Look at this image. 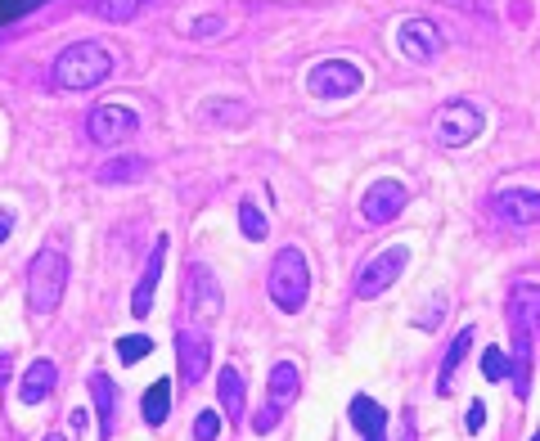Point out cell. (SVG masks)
Masks as SVG:
<instances>
[{
  "instance_id": "18",
  "label": "cell",
  "mask_w": 540,
  "mask_h": 441,
  "mask_svg": "<svg viewBox=\"0 0 540 441\" xmlns=\"http://www.w3.org/2000/svg\"><path fill=\"white\" fill-rule=\"evenodd\" d=\"M90 405H95V414H99V437H113V419H117V383L104 374V369H95V374H90Z\"/></svg>"
},
{
  "instance_id": "30",
  "label": "cell",
  "mask_w": 540,
  "mask_h": 441,
  "mask_svg": "<svg viewBox=\"0 0 540 441\" xmlns=\"http://www.w3.org/2000/svg\"><path fill=\"white\" fill-rule=\"evenodd\" d=\"M482 423H486V401H468L464 428H468V432H482Z\"/></svg>"
},
{
  "instance_id": "25",
  "label": "cell",
  "mask_w": 540,
  "mask_h": 441,
  "mask_svg": "<svg viewBox=\"0 0 540 441\" xmlns=\"http://www.w3.org/2000/svg\"><path fill=\"white\" fill-rule=\"evenodd\" d=\"M482 378L486 383H504V378H509V356H504V347L482 351Z\"/></svg>"
},
{
  "instance_id": "2",
  "label": "cell",
  "mask_w": 540,
  "mask_h": 441,
  "mask_svg": "<svg viewBox=\"0 0 540 441\" xmlns=\"http://www.w3.org/2000/svg\"><path fill=\"white\" fill-rule=\"evenodd\" d=\"M266 293L270 302L279 306L284 315H297L311 297V266H306V252L302 248H279L275 261H270V275H266Z\"/></svg>"
},
{
  "instance_id": "14",
  "label": "cell",
  "mask_w": 540,
  "mask_h": 441,
  "mask_svg": "<svg viewBox=\"0 0 540 441\" xmlns=\"http://www.w3.org/2000/svg\"><path fill=\"white\" fill-rule=\"evenodd\" d=\"M347 419H351V428H356L365 441H387V410L374 401V396H365V392L351 396Z\"/></svg>"
},
{
  "instance_id": "12",
  "label": "cell",
  "mask_w": 540,
  "mask_h": 441,
  "mask_svg": "<svg viewBox=\"0 0 540 441\" xmlns=\"http://www.w3.org/2000/svg\"><path fill=\"white\" fill-rule=\"evenodd\" d=\"M495 216L504 225H536L540 221V189H522V185H504L491 198Z\"/></svg>"
},
{
  "instance_id": "19",
  "label": "cell",
  "mask_w": 540,
  "mask_h": 441,
  "mask_svg": "<svg viewBox=\"0 0 540 441\" xmlns=\"http://www.w3.org/2000/svg\"><path fill=\"white\" fill-rule=\"evenodd\" d=\"M513 320L531 342H540V284H518L513 288Z\"/></svg>"
},
{
  "instance_id": "16",
  "label": "cell",
  "mask_w": 540,
  "mask_h": 441,
  "mask_svg": "<svg viewBox=\"0 0 540 441\" xmlns=\"http://www.w3.org/2000/svg\"><path fill=\"white\" fill-rule=\"evenodd\" d=\"M302 396V369L293 365V360H279V365H270V378H266V405H275L279 414L288 410V405Z\"/></svg>"
},
{
  "instance_id": "4",
  "label": "cell",
  "mask_w": 540,
  "mask_h": 441,
  "mask_svg": "<svg viewBox=\"0 0 540 441\" xmlns=\"http://www.w3.org/2000/svg\"><path fill=\"white\" fill-rule=\"evenodd\" d=\"M482 126H486V113L473 99H450L437 113V140L446 144V149H464V144H473L477 135H482Z\"/></svg>"
},
{
  "instance_id": "36",
  "label": "cell",
  "mask_w": 540,
  "mask_h": 441,
  "mask_svg": "<svg viewBox=\"0 0 540 441\" xmlns=\"http://www.w3.org/2000/svg\"><path fill=\"white\" fill-rule=\"evenodd\" d=\"M45 441H68V437H59V432H50V437H45Z\"/></svg>"
},
{
  "instance_id": "28",
  "label": "cell",
  "mask_w": 540,
  "mask_h": 441,
  "mask_svg": "<svg viewBox=\"0 0 540 441\" xmlns=\"http://www.w3.org/2000/svg\"><path fill=\"white\" fill-rule=\"evenodd\" d=\"M216 432H221V414H216V410H198L194 441H216Z\"/></svg>"
},
{
  "instance_id": "33",
  "label": "cell",
  "mask_w": 540,
  "mask_h": 441,
  "mask_svg": "<svg viewBox=\"0 0 540 441\" xmlns=\"http://www.w3.org/2000/svg\"><path fill=\"white\" fill-rule=\"evenodd\" d=\"M9 234H14V212H9V207H0V243H5Z\"/></svg>"
},
{
  "instance_id": "27",
  "label": "cell",
  "mask_w": 540,
  "mask_h": 441,
  "mask_svg": "<svg viewBox=\"0 0 540 441\" xmlns=\"http://www.w3.org/2000/svg\"><path fill=\"white\" fill-rule=\"evenodd\" d=\"M45 0H0V27L5 23H18V18H27L32 9H41Z\"/></svg>"
},
{
  "instance_id": "22",
  "label": "cell",
  "mask_w": 540,
  "mask_h": 441,
  "mask_svg": "<svg viewBox=\"0 0 540 441\" xmlns=\"http://www.w3.org/2000/svg\"><path fill=\"white\" fill-rule=\"evenodd\" d=\"M144 176V158H108L95 171L99 185H122V180H140Z\"/></svg>"
},
{
  "instance_id": "37",
  "label": "cell",
  "mask_w": 540,
  "mask_h": 441,
  "mask_svg": "<svg viewBox=\"0 0 540 441\" xmlns=\"http://www.w3.org/2000/svg\"><path fill=\"white\" fill-rule=\"evenodd\" d=\"M531 441H540V432H531Z\"/></svg>"
},
{
  "instance_id": "13",
  "label": "cell",
  "mask_w": 540,
  "mask_h": 441,
  "mask_svg": "<svg viewBox=\"0 0 540 441\" xmlns=\"http://www.w3.org/2000/svg\"><path fill=\"white\" fill-rule=\"evenodd\" d=\"M162 261H167V234L153 239V252H149V261H144V275H140V284H135V293H131V315H140V320L153 311V293H158V279H162Z\"/></svg>"
},
{
  "instance_id": "6",
  "label": "cell",
  "mask_w": 540,
  "mask_h": 441,
  "mask_svg": "<svg viewBox=\"0 0 540 441\" xmlns=\"http://www.w3.org/2000/svg\"><path fill=\"white\" fill-rule=\"evenodd\" d=\"M405 261H410V248H401V243H396V248L374 252V257L360 266V275H356V297H360V302H374L378 293H387V288L405 275Z\"/></svg>"
},
{
  "instance_id": "31",
  "label": "cell",
  "mask_w": 540,
  "mask_h": 441,
  "mask_svg": "<svg viewBox=\"0 0 540 441\" xmlns=\"http://www.w3.org/2000/svg\"><path fill=\"white\" fill-rule=\"evenodd\" d=\"M396 441H419V437H414V410H405V414H401V428H396Z\"/></svg>"
},
{
  "instance_id": "5",
  "label": "cell",
  "mask_w": 540,
  "mask_h": 441,
  "mask_svg": "<svg viewBox=\"0 0 540 441\" xmlns=\"http://www.w3.org/2000/svg\"><path fill=\"white\" fill-rule=\"evenodd\" d=\"M365 86V72L351 59H320L311 72H306V90L315 99H347Z\"/></svg>"
},
{
  "instance_id": "10",
  "label": "cell",
  "mask_w": 540,
  "mask_h": 441,
  "mask_svg": "<svg viewBox=\"0 0 540 441\" xmlns=\"http://www.w3.org/2000/svg\"><path fill=\"white\" fill-rule=\"evenodd\" d=\"M405 203H410V189H405L401 180H374V185L365 189V198H360V216H365L369 225H387L405 212Z\"/></svg>"
},
{
  "instance_id": "35",
  "label": "cell",
  "mask_w": 540,
  "mask_h": 441,
  "mask_svg": "<svg viewBox=\"0 0 540 441\" xmlns=\"http://www.w3.org/2000/svg\"><path fill=\"white\" fill-rule=\"evenodd\" d=\"M9 383V351H0V387Z\"/></svg>"
},
{
  "instance_id": "9",
  "label": "cell",
  "mask_w": 540,
  "mask_h": 441,
  "mask_svg": "<svg viewBox=\"0 0 540 441\" xmlns=\"http://www.w3.org/2000/svg\"><path fill=\"white\" fill-rule=\"evenodd\" d=\"M185 306H189V315H198V329L212 324L216 315L225 311V293H221V284H216L212 266H203V261L189 266V302Z\"/></svg>"
},
{
  "instance_id": "7",
  "label": "cell",
  "mask_w": 540,
  "mask_h": 441,
  "mask_svg": "<svg viewBox=\"0 0 540 441\" xmlns=\"http://www.w3.org/2000/svg\"><path fill=\"white\" fill-rule=\"evenodd\" d=\"M86 131L99 149H122V144L140 131V117H135V108H126V104H99V108H90Z\"/></svg>"
},
{
  "instance_id": "15",
  "label": "cell",
  "mask_w": 540,
  "mask_h": 441,
  "mask_svg": "<svg viewBox=\"0 0 540 441\" xmlns=\"http://www.w3.org/2000/svg\"><path fill=\"white\" fill-rule=\"evenodd\" d=\"M54 383H59V365H54L50 356L32 360V365L23 369V378H18V401H23V405H41L45 396L54 392Z\"/></svg>"
},
{
  "instance_id": "23",
  "label": "cell",
  "mask_w": 540,
  "mask_h": 441,
  "mask_svg": "<svg viewBox=\"0 0 540 441\" xmlns=\"http://www.w3.org/2000/svg\"><path fill=\"white\" fill-rule=\"evenodd\" d=\"M144 9V0H95V14L104 18V23H126V18H135Z\"/></svg>"
},
{
  "instance_id": "29",
  "label": "cell",
  "mask_w": 540,
  "mask_h": 441,
  "mask_svg": "<svg viewBox=\"0 0 540 441\" xmlns=\"http://www.w3.org/2000/svg\"><path fill=\"white\" fill-rule=\"evenodd\" d=\"M279 419H284V414H279L275 405H266V410H261L257 419H252V432H261V437H266L270 428H279Z\"/></svg>"
},
{
  "instance_id": "24",
  "label": "cell",
  "mask_w": 540,
  "mask_h": 441,
  "mask_svg": "<svg viewBox=\"0 0 540 441\" xmlns=\"http://www.w3.org/2000/svg\"><path fill=\"white\" fill-rule=\"evenodd\" d=\"M153 351V338H144V333H126V338H117V360L122 365H135V360H144Z\"/></svg>"
},
{
  "instance_id": "21",
  "label": "cell",
  "mask_w": 540,
  "mask_h": 441,
  "mask_svg": "<svg viewBox=\"0 0 540 441\" xmlns=\"http://www.w3.org/2000/svg\"><path fill=\"white\" fill-rule=\"evenodd\" d=\"M140 414L149 428H162L171 414V378H158V383L144 387V401H140Z\"/></svg>"
},
{
  "instance_id": "3",
  "label": "cell",
  "mask_w": 540,
  "mask_h": 441,
  "mask_svg": "<svg viewBox=\"0 0 540 441\" xmlns=\"http://www.w3.org/2000/svg\"><path fill=\"white\" fill-rule=\"evenodd\" d=\"M63 288H68V257H63V248L45 243V248L27 261V311L32 315L59 311Z\"/></svg>"
},
{
  "instance_id": "17",
  "label": "cell",
  "mask_w": 540,
  "mask_h": 441,
  "mask_svg": "<svg viewBox=\"0 0 540 441\" xmlns=\"http://www.w3.org/2000/svg\"><path fill=\"white\" fill-rule=\"evenodd\" d=\"M216 396H221V419L243 423V401H248V383H243L239 365H225L216 374Z\"/></svg>"
},
{
  "instance_id": "11",
  "label": "cell",
  "mask_w": 540,
  "mask_h": 441,
  "mask_svg": "<svg viewBox=\"0 0 540 441\" xmlns=\"http://www.w3.org/2000/svg\"><path fill=\"white\" fill-rule=\"evenodd\" d=\"M396 45H401V54L410 63H432L446 41H441L437 23H428V18H405V23L396 27Z\"/></svg>"
},
{
  "instance_id": "26",
  "label": "cell",
  "mask_w": 540,
  "mask_h": 441,
  "mask_svg": "<svg viewBox=\"0 0 540 441\" xmlns=\"http://www.w3.org/2000/svg\"><path fill=\"white\" fill-rule=\"evenodd\" d=\"M239 221H243V234H248L252 243L266 239V216L257 212V203H252V198H243V203H239Z\"/></svg>"
},
{
  "instance_id": "34",
  "label": "cell",
  "mask_w": 540,
  "mask_h": 441,
  "mask_svg": "<svg viewBox=\"0 0 540 441\" xmlns=\"http://www.w3.org/2000/svg\"><path fill=\"white\" fill-rule=\"evenodd\" d=\"M437 315H441V302H432V306H428V311H423V315H419V324H423V329H432V324H437Z\"/></svg>"
},
{
  "instance_id": "20",
  "label": "cell",
  "mask_w": 540,
  "mask_h": 441,
  "mask_svg": "<svg viewBox=\"0 0 540 441\" xmlns=\"http://www.w3.org/2000/svg\"><path fill=\"white\" fill-rule=\"evenodd\" d=\"M473 333H477V329H459V333H455V342L446 347V356H441V374H437V396H450L459 365H464L468 347H473Z\"/></svg>"
},
{
  "instance_id": "32",
  "label": "cell",
  "mask_w": 540,
  "mask_h": 441,
  "mask_svg": "<svg viewBox=\"0 0 540 441\" xmlns=\"http://www.w3.org/2000/svg\"><path fill=\"white\" fill-rule=\"evenodd\" d=\"M212 32H221V18H198V23H194V36H212Z\"/></svg>"
},
{
  "instance_id": "1",
  "label": "cell",
  "mask_w": 540,
  "mask_h": 441,
  "mask_svg": "<svg viewBox=\"0 0 540 441\" xmlns=\"http://www.w3.org/2000/svg\"><path fill=\"white\" fill-rule=\"evenodd\" d=\"M113 77V50L104 41H72L59 59L50 63V81L59 90H90Z\"/></svg>"
},
{
  "instance_id": "8",
  "label": "cell",
  "mask_w": 540,
  "mask_h": 441,
  "mask_svg": "<svg viewBox=\"0 0 540 441\" xmlns=\"http://www.w3.org/2000/svg\"><path fill=\"white\" fill-rule=\"evenodd\" d=\"M176 365H180V383L198 387L212 369V338L203 329H180L176 333Z\"/></svg>"
}]
</instances>
